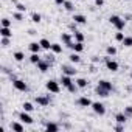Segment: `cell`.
Masks as SVG:
<instances>
[{
  "instance_id": "1",
  "label": "cell",
  "mask_w": 132,
  "mask_h": 132,
  "mask_svg": "<svg viewBox=\"0 0 132 132\" xmlns=\"http://www.w3.org/2000/svg\"><path fill=\"white\" fill-rule=\"evenodd\" d=\"M109 22H110V23H112L118 31H123V30H124V27H126V20H124L123 17H120V16H115V14L109 17Z\"/></svg>"
},
{
  "instance_id": "2",
  "label": "cell",
  "mask_w": 132,
  "mask_h": 132,
  "mask_svg": "<svg viewBox=\"0 0 132 132\" xmlns=\"http://www.w3.org/2000/svg\"><path fill=\"white\" fill-rule=\"evenodd\" d=\"M45 87L50 93H59L61 92V82L56 81V79H48L45 82Z\"/></svg>"
},
{
  "instance_id": "3",
  "label": "cell",
  "mask_w": 132,
  "mask_h": 132,
  "mask_svg": "<svg viewBox=\"0 0 132 132\" xmlns=\"http://www.w3.org/2000/svg\"><path fill=\"white\" fill-rule=\"evenodd\" d=\"M104 62H106V67H107V70H110V72H118V69H120V65H118V62L117 61H113L110 56H106L104 57Z\"/></svg>"
},
{
  "instance_id": "4",
  "label": "cell",
  "mask_w": 132,
  "mask_h": 132,
  "mask_svg": "<svg viewBox=\"0 0 132 132\" xmlns=\"http://www.w3.org/2000/svg\"><path fill=\"white\" fill-rule=\"evenodd\" d=\"M92 110H93L96 115H100V117L106 115V106H104L103 103H100V101H95V103H92Z\"/></svg>"
},
{
  "instance_id": "5",
  "label": "cell",
  "mask_w": 132,
  "mask_h": 132,
  "mask_svg": "<svg viewBox=\"0 0 132 132\" xmlns=\"http://www.w3.org/2000/svg\"><path fill=\"white\" fill-rule=\"evenodd\" d=\"M36 65H37V70H39L40 73H47V72L50 70V67H51V62L47 61V59H40Z\"/></svg>"
},
{
  "instance_id": "6",
  "label": "cell",
  "mask_w": 132,
  "mask_h": 132,
  "mask_svg": "<svg viewBox=\"0 0 132 132\" xmlns=\"http://www.w3.org/2000/svg\"><path fill=\"white\" fill-rule=\"evenodd\" d=\"M13 87L16 89V90H19V92H27L28 90V84L25 82V81H22V79H13Z\"/></svg>"
},
{
  "instance_id": "7",
  "label": "cell",
  "mask_w": 132,
  "mask_h": 132,
  "mask_svg": "<svg viewBox=\"0 0 132 132\" xmlns=\"http://www.w3.org/2000/svg\"><path fill=\"white\" fill-rule=\"evenodd\" d=\"M61 70L64 75H69V76H75L78 73V70L73 67V65H69V64H62L61 65Z\"/></svg>"
},
{
  "instance_id": "8",
  "label": "cell",
  "mask_w": 132,
  "mask_h": 132,
  "mask_svg": "<svg viewBox=\"0 0 132 132\" xmlns=\"http://www.w3.org/2000/svg\"><path fill=\"white\" fill-rule=\"evenodd\" d=\"M19 120H20L23 124H33V123H34V120H33V117L30 115V112H25V110L19 113Z\"/></svg>"
},
{
  "instance_id": "9",
  "label": "cell",
  "mask_w": 132,
  "mask_h": 132,
  "mask_svg": "<svg viewBox=\"0 0 132 132\" xmlns=\"http://www.w3.org/2000/svg\"><path fill=\"white\" fill-rule=\"evenodd\" d=\"M92 100L89 98V96H79L78 100H76V104L79 106V107H92Z\"/></svg>"
},
{
  "instance_id": "10",
  "label": "cell",
  "mask_w": 132,
  "mask_h": 132,
  "mask_svg": "<svg viewBox=\"0 0 132 132\" xmlns=\"http://www.w3.org/2000/svg\"><path fill=\"white\" fill-rule=\"evenodd\" d=\"M59 82H61V86H62V87H65V89H67V87H70V86H72L75 81L72 79V76H69V75H64V73H62V75H61V79H59Z\"/></svg>"
},
{
  "instance_id": "11",
  "label": "cell",
  "mask_w": 132,
  "mask_h": 132,
  "mask_svg": "<svg viewBox=\"0 0 132 132\" xmlns=\"http://www.w3.org/2000/svg\"><path fill=\"white\" fill-rule=\"evenodd\" d=\"M67 47H69L72 51H75V53H81V51H84V44H82V42H70Z\"/></svg>"
},
{
  "instance_id": "12",
  "label": "cell",
  "mask_w": 132,
  "mask_h": 132,
  "mask_svg": "<svg viewBox=\"0 0 132 132\" xmlns=\"http://www.w3.org/2000/svg\"><path fill=\"white\" fill-rule=\"evenodd\" d=\"M36 103L40 106V107H47L50 104V96H44V95H39L36 96Z\"/></svg>"
},
{
  "instance_id": "13",
  "label": "cell",
  "mask_w": 132,
  "mask_h": 132,
  "mask_svg": "<svg viewBox=\"0 0 132 132\" xmlns=\"http://www.w3.org/2000/svg\"><path fill=\"white\" fill-rule=\"evenodd\" d=\"M61 40H62L64 45H69L70 42H73V33L72 34L70 33H62L61 34Z\"/></svg>"
},
{
  "instance_id": "14",
  "label": "cell",
  "mask_w": 132,
  "mask_h": 132,
  "mask_svg": "<svg viewBox=\"0 0 132 132\" xmlns=\"http://www.w3.org/2000/svg\"><path fill=\"white\" fill-rule=\"evenodd\" d=\"M72 20L76 22V23H79V25H86L87 23V17L84 14H73V19Z\"/></svg>"
},
{
  "instance_id": "15",
  "label": "cell",
  "mask_w": 132,
  "mask_h": 132,
  "mask_svg": "<svg viewBox=\"0 0 132 132\" xmlns=\"http://www.w3.org/2000/svg\"><path fill=\"white\" fill-rule=\"evenodd\" d=\"M98 86L103 87V89H106V90H109V92L113 90V84H112L110 81H107V79H101V81L98 82Z\"/></svg>"
},
{
  "instance_id": "16",
  "label": "cell",
  "mask_w": 132,
  "mask_h": 132,
  "mask_svg": "<svg viewBox=\"0 0 132 132\" xmlns=\"http://www.w3.org/2000/svg\"><path fill=\"white\" fill-rule=\"evenodd\" d=\"M0 36H2V37H10V39H13V31H11V28H10V27H2V28H0Z\"/></svg>"
},
{
  "instance_id": "17",
  "label": "cell",
  "mask_w": 132,
  "mask_h": 132,
  "mask_svg": "<svg viewBox=\"0 0 132 132\" xmlns=\"http://www.w3.org/2000/svg\"><path fill=\"white\" fill-rule=\"evenodd\" d=\"M95 93L98 95V96H101V98H107L109 96V90H106V89H103V87H100V86H96V89H95Z\"/></svg>"
},
{
  "instance_id": "18",
  "label": "cell",
  "mask_w": 132,
  "mask_h": 132,
  "mask_svg": "<svg viewBox=\"0 0 132 132\" xmlns=\"http://www.w3.org/2000/svg\"><path fill=\"white\" fill-rule=\"evenodd\" d=\"M10 127H11V130H16V132H23V130H25V126H23L22 123H17V121L11 123Z\"/></svg>"
},
{
  "instance_id": "19",
  "label": "cell",
  "mask_w": 132,
  "mask_h": 132,
  "mask_svg": "<svg viewBox=\"0 0 132 132\" xmlns=\"http://www.w3.org/2000/svg\"><path fill=\"white\" fill-rule=\"evenodd\" d=\"M45 130H47V132H57V130H59V124L48 121V123L45 124Z\"/></svg>"
},
{
  "instance_id": "20",
  "label": "cell",
  "mask_w": 132,
  "mask_h": 132,
  "mask_svg": "<svg viewBox=\"0 0 132 132\" xmlns=\"http://www.w3.org/2000/svg\"><path fill=\"white\" fill-rule=\"evenodd\" d=\"M28 48H30L31 53H40V50H42V47H40L39 42H31V44L28 45Z\"/></svg>"
},
{
  "instance_id": "21",
  "label": "cell",
  "mask_w": 132,
  "mask_h": 132,
  "mask_svg": "<svg viewBox=\"0 0 132 132\" xmlns=\"http://www.w3.org/2000/svg\"><path fill=\"white\" fill-rule=\"evenodd\" d=\"M127 118H129V117H127L124 112H120V113H117V115H115V121H117V123H123V124H126Z\"/></svg>"
},
{
  "instance_id": "22",
  "label": "cell",
  "mask_w": 132,
  "mask_h": 132,
  "mask_svg": "<svg viewBox=\"0 0 132 132\" xmlns=\"http://www.w3.org/2000/svg\"><path fill=\"white\" fill-rule=\"evenodd\" d=\"M69 61L72 62V64H79L81 62V56H79V53H72V54H69Z\"/></svg>"
},
{
  "instance_id": "23",
  "label": "cell",
  "mask_w": 132,
  "mask_h": 132,
  "mask_svg": "<svg viewBox=\"0 0 132 132\" xmlns=\"http://www.w3.org/2000/svg\"><path fill=\"white\" fill-rule=\"evenodd\" d=\"M73 39H75V42H84V39H86V36L81 33V31H73Z\"/></svg>"
},
{
  "instance_id": "24",
  "label": "cell",
  "mask_w": 132,
  "mask_h": 132,
  "mask_svg": "<svg viewBox=\"0 0 132 132\" xmlns=\"http://www.w3.org/2000/svg\"><path fill=\"white\" fill-rule=\"evenodd\" d=\"M39 44H40V47H42V50H51V44H50V40L48 39H40L39 40Z\"/></svg>"
},
{
  "instance_id": "25",
  "label": "cell",
  "mask_w": 132,
  "mask_h": 132,
  "mask_svg": "<svg viewBox=\"0 0 132 132\" xmlns=\"http://www.w3.org/2000/svg\"><path fill=\"white\" fill-rule=\"evenodd\" d=\"M62 50H64V47H62L61 44H51V51H53L54 54H61Z\"/></svg>"
},
{
  "instance_id": "26",
  "label": "cell",
  "mask_w": 132,
  "mask_h": 132,
  "mask_svg": "<svg viewBox=\"0 0 132 132\" xmlns=\"http://www.w3.org/2000/svg\"><path fill=\"white\" fill-rule=\"evenodd\" d=\"M13 57H14V61L22 62V61L25 59V53H23V51H14V53H13Z\"/></svg>"
},
{
  "instance_id": "27",
  "label": "cell",
  "mask_w": 132,
  "mask_h": 132,
  "mask_svg": "<svg viewBox=\"0 0 132 132\" xmlns=\"http://www.w3.org/2000/svg\"><path fill=\"white\" fill-rule=\"evenodd\" d=\"M75 82H76V86H78L79 89H86V87L89 86V81H87V79H84V78H78Z\"/></svg>"
},
{
  "instance_id": "28",
  "label": "cell",
  "mask_w": 132,
  "mask_h": 132,
  "mask_svg": "<svg viewBox=\"0 0 132 132\" xmlns=\"http://www.w3.org/2000/svg\"><path fill=\"white\" fill-rule=\"evenodd\" d=\"M40 59H42V57L39 56V53H31V56H30V62H31V64H34V65H36Z\"/></svg>"
},
{
  "instance_id": "29",
  "label": "cell",
  "mask_w": 132,
  "mask_h": 132,
  "mask_svg": "<svg viewBox=\"0 0 132 132\" xmlns=\"http://www.w3.org/2000/svg\"><path fill=\"white\" fill-rule=\"evenodd\" d=\"M62 6L65 8V11H69V13H73V11H75V6H73V3H72V2H69V0H65V3H64Z\"/></svg>"
},
{
  "instance_id": "30",
  "label": "cell",
  "mask_w": 132,
  "mask_h": 132,
  "mask_svg": "<svg viewBox=\"0 0 132 132\" xmlns=\"http://www.w3.org/2000/svg\"><path fill=\"white\" fill-rule=\"evenodd\" d=\"M106 53H107V56H115V54H117V47L109 45V47L106 48Z\"/></svg>"
},
{
  "instance_id": "31",
  "label": "cell",
  "mask_w": 132,
  "mask_h": 132,
  "mask_svg": "<svg viewBox=\"0 0 132 132\" xmlns=\"http://www.w3.org/2000/svg\"><path fill=\"white\" fill-rule=\"evenodd\" d=\"M22 109H23L25 112H33V110H34V106H33L31 103H28V101H27V103H23V104H22Z\"/></svg>"
},
{
  "instance_id": "32",
  "label": "cell",
  "mask_w": 132,
  "mask_h": 132,
  "mask_svg": "<svg viewBox=\"0 0 132 132\" xmlns=\"http://www.w3.org/2000/svg\"><path fill=\"white\" fill-rule=\"evenodd\" d=\"M121 44H123V47H127V48H129V47H132V36H126V37L123 39V42H121Z\"/></svg>"
},
{
  "instance_id": "33",
  "label": "cell",
  "mask_w": 132,
  "mask_h": 132,
  "mask_svg": "<svg viewBox=\"0 0 132 132\" xmlns=\"http://www.w3.org/2000/svg\"><path fill=\"white\" fill-rule=\"evenodd\" d=\"M31 20H33L34 23H40V20H42V16H40L39 13H33V14H31Z\"/></svg>"
},
{
  "instance_id": "34",
  "label": "cell",
  "mask_w": 132,
  "mask_h": 132,
  "mask_svg": "<svg viewBox=\"0 0 132 132\" xmlns=\"http://www.w3.org/2000/svg\"><path fill=\"white\" fill-rule=\"evenodd\" d=\"M16 10L20 11V13H27V6L23 3H16Z\"/></svg>"
},
{
  "instance_id": "35",
  "label": "cell",
  "mask_w": 132,
  "mask_h": 132,
  "mask_svg": "<svg viewBox=\"0 0 132 132\" xmlns=\"http://www.w3.org/2000/svg\"><path fill=\"white\" fill-rule=\"evenodd\" d=\"M78 89H79V87L76 86V82H73V84H72L70 87H67V90H69L70 93H76V92H78Z\"/></svg>"
},
{
  "instance_id": "36",
  "label": "cell",
  "mask_w": 132,
  "mask_h": 132,
  "mask_svg": "<svg viewBox=\"0 0 132 132\" xmlns=\"http://www.w3.org/2000/svg\"><path fill=\"white\" fill-rule=\"evenodd\" d=\"M13 17H14L16 20H19V22H20V20H23V13L17 11V13H14V14H13Z\"/></svg>"
},
{
  "instance_id": "37",
  "label": "cell",
  "mask_w": 132,
  "mask_h": 132,
  "mask_svg": "<svg viewBox=\"0 0 132 132\" xmlns=\"http://www.w3.org/2000/svg\"><path fill=\"white\" fill-rule=\"evenodd\" d=\"M124 37H126V36H124L121 31H118V33L115 34V40H118V42H123V39H124Z\"/></svg>"
},
{
  "instance_id": "38",
  "label": "cell",
  "mask_w": 132,
  "mask_h": 132,
  "mask_svg": "<svg viewBox=\"0 0 132 132\" xmlns=\"http://www.w3.org/2000/svg\"><path fill=\"white\" fill-rule=\"evenodd\" d=\"M2 27H11V20L8 17H3L2 19Z\"/></svg>"
},
{
  "instance_id": "39",
  "label": "cell",
  "mask_w": 132,
  "mask_h": 132,
  "mask_svg": "<svg viewBox=\"0 0 132 132\" xmlns=\"http://www.w3.org/2000/svg\"><path fill=\"white\" fill-rule=\"evenodd\" d=\"M113 129H115L117 132H121V130H124V124H123V123H117V126H115Z\"/></svg>"
},
{
  "instance_id": "40",
  "label": "cell",
  "mask_w": 132,
  "mask_h": 132,
  "mask_svg": "<svg viewBox=\"0 0 132 132\" xmlns=\"http://www.w3.org/2000/svg\"><path fill=\"white\" fill-rule=\"evenodd\" d=\"M124 113H126L127 117H132V106H126V107H124Z\"/></svg>"
},
{
  "instance_id": "41",
  "label": "cell",
  "mask_w": 132,
  "mask_h": 132,
  "mask_svg": "<svg viewBox=\"0 0 132 132\" xmlns=\"http://www.w3.org/2000/svg\"><path fill=\"white\" fill-rule=\"evenodd\" d=\"M10 45V37H2V47H8Z\"/></svg>"
},
{
  "instance_id": "42",
  "label": "cell",
  "mask_w": 132,
  "mask_h": 132,
  "mask_svg": "<svg viewBox=\"0 0 132 132\" xmlns=\"http://www.w3.org/2000/svg\"><path fill=\"white\" fill-rule=\"evenodd\" d=\"M95 5L96 6H103L104 5V0H95Z\"/></svg>"
},
{
  "instance_id": "43",
  "label": "cell",
  "mask_w": 132,
  "mask_h": 132,
  "mask_svg": "<svg viewBox=\"0 0 132 132\" xmlns=\"http://www.w3.org/2000/svg\"><path fill=\"white\" fill-rule=\"evenodd\" d=\"M54 3L61 6V5H64V3H65V0H54Z\"/></svg>"
},
{
  "instance_id": "44",
  "label": "cell",
  "mask_w": 132,
  "mask_h": 132,
  "mask_svg": "<svg viewBox=\"0 0 132 132\" xmlns=\"http://www.w3.org/2000/svg\"><path fill=\"white\" fill-rule=\"evenodd\" d=\"M124 2H130V0H124Z\"/></svg>"
},
{
  "instance_id": "45",
  "label": "cell",
  "mask_w": 132,
  "mask_h": 132,
  "mask_svg": "<svg viewBox=\"0 0 132 132\" xmlns=\"http://www.w3.org/2000/svg\"><path fill=\"white\" fill-rule=\"evenodd\" d=\"M130 78H132V72H130Z\"/></svg>"
}]
</instances>
